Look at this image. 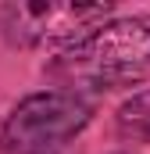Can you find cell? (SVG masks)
I'll list each match as a JSON object with an SVG mask.
<instances>
[{
    "instance_id": "1",
    "label": "cell",
    "mask_w": 150,
    "mask_h": 154,
    "mask_svg": "<svg viewBox=\"0 0 150 154\" xmlns=\"http://www.w3.org/2000/svg\"><path fill=\"white\" fill-rule=\"evenodd\" d=\"M46 75L57 82V90H129L150 82V18H114L97 25L89 36L64 47Z\"/></svg>"
},
{
    "instance_id": "2",
    "label": "cell",
    "mask_w": 150,
    "mask_h": 154,
    "mask_svg": "<svg viewBox=\"0 0 150 154\" xmlns=\"http://www.w3.org/2000/svg\"><path fill=\"white\" fill-rule=\"evenodd\" d=\"M93 118V100L72 90L29 93L0 125V154H50L75 140Z\"/></svg>"
},
{
    "instance_id": "3",
    "label": "cell",
    "mask_w": 150,
    "mask_h": 154,
    "mask_svg": "<svg viewBox=\"0 0 150 154\" xmlns=\"http://www.w3.org/2000/svg\"><path fill=\"white\" fill-rule=\"evenodd\" d=\"M111 4H72V0H22L0 7V29L14 47L79 43L107 22Z\"/></svg>"
},
{
    "instance_id": "4",
    "label": "cell",
    "mask_w": 150,
    "mask_h": 154,
    "mask_svg": "<svg viewBox=\"0 0 150 154\" xmlns=\"http://www.w3.org/2000/svg\"><path fill=\"white\" fill-rule=\"evenodd\" d=\"M118 136L129 143H150V86L132 93L122 108H118Z\"/></svg>"
}]
</instances>
